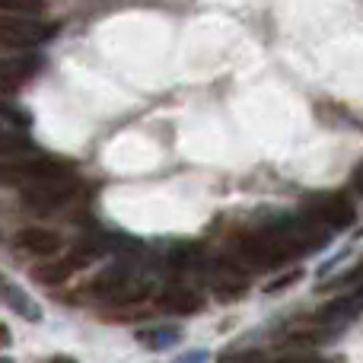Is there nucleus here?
Returning a JSON list of instances; mask_svg holds the SVG:
<instances>
[{
  "label": "nucleus",
  "mask_w": 363,
  "mask_h": 363,
  "mask_svg": "<svg viewBox=\"0 0 363 363\" xmlns=\"http://www.w3.org/2000/svg\"><path fill=\"white\" fill-rule=\"evenodd\" d=\"M57 35V23L26 16V13H0V51H29Z\"/></svg>",
  "instance_id": "f257e3e1"
},
{
  "label": "nucleus",
  "mask_w": 363,
  "mask_h": 363,
  "mask_svg": "<svg viewBox=\"0 0 363 363\" xmlns=\"http://www.w3.org/2000/svg\"><path fill=\"white\" fill-rule=\"evenodd\" d=\"M70 172V163L55 157H6L0 163V188H26L32 182H42L51 176Z\"/></svg>",
  "instance_id": "f03ea898"
},
{
  "label": "nucleus",
  "mask_w": 363,
  "mask_h": 363,
  "mask_svg": "<svg viewBox=\"0 0 363 363\" xmlns=\"http://www.w3.org/2000/svg\"><path fill=\"white\" fill-rule=\"evenodd\" d=\"M74 194H77V182L67 179V172H64V176H51V179H42V182L26 185L23 188V207L26 211H32V213L48 217V213L61 211Z\"/></svg>",
  "instance_id": "7ed1b4c3"
},
{
  "label": "nucleus",
  "mask_w": 363,
  "mask_h": 363,
  "mask_svg": "<svg viewBox=\"0 0 363 363\" xmlns=\"http://www.w3.org/2000/svg\"><path fill=\"white\" fill-rule=\"evenodd\" d=\"M239 249H242V255L249 258V262H255L258 268H268V264L274 268V264H281V262H287V258L296 255V249L274 230V226L264 233H249V236H242Z\"/></svg>",
  "instance_id": "20e7f679"
},
{
  "label": "nucleus",
  "mask_w": 363,
  "mask_h": 363,
  "mask_svg": "<svg viewBox=\"0 0 363 363\" xmlns=\"http://www.w3.org/2000/svg\"><path fill=\"white\" fill-rule=\"evenodd\" d=\"M306 213L313 220H319L322 226H328V230H345L354 220V207L345 194H322V198H313Z\"/></svg>",
  "instance_id": "39448f33"
},
{
  "label": "nucleus",
  "mask_w": 363,
  "mask_h": 363,
  "mask_svg": "<svg viewBox=\"0 0 363 363\" xmlns=\"http://www.w3.org/2000/svg\"><path fill=\"white\" fill-rule=\"evenodd\" d=\"M99 255V249H77L74 255L61 258V262H51V264H42V268L32 271V277H35L38 284H48V287H57V284H64L70 274H77L80 268H86L93 258Z\"/></svg>",
  "instance_id": "423d86ee"
},
{
  "label": "nucleus",
  "mask_w": 363,
  "mask_h": 363,
  "mask_svg": "<svg viewBox=\"0 0 363 363\" xmlns=\"http://www.w3.org/2000/svg\"><path fill=\"white\" fill-rule=\"evenodd\" d=\"M16 245L26 252V255L35 258H51L61 252L64 239L57 236L55 230H42V226H26V230L16 233Z\"/></svg>",
  "instance_id": "0eeeda50"
},
{
  "label": "nucleus",
  "mask_w": 363,
  "mask_h": 363,
  "mask_svg": "<svg viewBox=\"0 0 363 363\" xmlns=\"http://www.w3.org/2000/svg\"><path fill=\"white\" fill-rule=\"evenodd\" d=\"M157 303L163 313H172V315H194L204 309V296H201L194 287H182V284L166 287Z\"/></svg>",
  "instance_id": "6e6552de"
},
{
  "label": "nucleus",
  "mask_w": 363,
  "mask_h": 363,
  "mask_svg": "<svg viewBox=\"0 0 363 363\" xmlns=\"http://www.w3.org/2000/svg\"><path fill=\"white\" fill-rule=\"evenodd\" d=\"M38 55H4L0 57V89H16L38 70Z\"/></svg>",
  "instance_id": "1a4fd4ad"
},
{
  "label": "nucleus",
  "mask_w": 363,
  "mask_h": 363,
  "mask_svg": "<svg viewBox=\"0 0 363 363\" xmlns=\"http://www.w3.org/2000/svg\"><path fill=\"white\" fill-rule=\"evenodd\" d=\"M125 281H128V268H118V264H115V268H106V271H102V274L96 277V281L89 284L86 290H89L93 296H112Z\"/></svg>",
  "instance_id": "9d476101"
},
{
  "label": "nucleus",
  "mask_w": 363,
  "mask_h": 363,
  "mask_svg": "<svg viewBox=\"0 0 363 363\" xmlns=\"http://www.w3.org/2000/svg\"><path fill=\"white\" fill-rule=\"evenodd\" d=\"M0 290H4V300L10 303V306L16 309V313L23 315V319H29V322H38V319H42V309H38L35 303H32L29 296H26L19 287H10V284H0Z\"/></svg>",
  "instance_id": "9b49d317"
},
{
  "label": "nucleus",
  "mask_w": 363,
  "mask_h": 363,
  "mask_svg": "<svg viewBox=\"0 0 363 363\" xmlns=\"http://www.w3.org/2000/svg\"><path fill=\"white\" fill-rule=\"evenodd\" d=\"M0 115H4L6 121H10V125H16V128H29L32 125V115L26 112L23 106H16V102H10V99H4V96H0Z\"/></svg>",
  "instance_id": "f8f14e48"
},
{
  "label": "nucleus",
  "mask_w": 363,
  "mask_h": 363,
  "mask_svg": "<svg viewBox=\"0 0 363 363\" xmlns=\"http://www.w3.org/2000/svg\"><path fill=\"white\" fill-rule=\"evenodd\" d=\"M0 10L6 13H26V16H38L45 10V0H0Z\"/></svg>",
  "instance_id": "ddd939ff"
},
{
  "label": "nucleus",
  "mask_w": 363,
  "mask_h": 363,
  "mask_svg": "<svg viewBox=\"0 0 363 363\" xmlns=\"http://www.w3.org/2000/svg\"><path fill=\"white\" fill-rule=\"evenodd\" d=\"M138 338H140V345L166 347V345H172V338H179V332L176 328H157V332H140Z\"/></svg>",
  "instance_id": "4468645a"
},
{
  "label": "nucleus",
  "mask_w": 363,
  "mask_h": 363,
  "mask_svg": "<svg viewBox=\"0 0 363 363\" xmlns=\"http://www.w3.org/2000/svg\"><path fill=\"white\" fill-rule=\"evenodd\" d=\"M300 277H303V271H290V274H284L281 281H271L264 290H268V294H277V290H284V287H287V284H296V281H300Z\"/></svg>",
  "instance_id": "2eb2a0df"
},
{
  "label": "nucleus",
  "mask_w": 363,
  "mask_h": 363,
  "mask_svg": "<svg viewBox=\"0 0 363 363\" xmlns=\"http://www.w3.org/2000/svg\"><path fill=\"white\" fill-rule=\"evenodd\" d=\"M6 345H10V328L0 325V347H6Z\"/></svg>",
  "instance_id": "dca6fc26"
},
{
  "label": "nucleus",
  "mask_w": 363,
  "mask_h": 363,
  "mask_svg": "<svg viewBox=\"0 0 363 363\" xmlns=\"http://www.w3.org/2000/svg\"><path fill=\"white\" fill-rule=\"evenodd\" d=\"M354 188H357V191L363 194V166H360L357 172H354Z\"/></svg>",
  "instance_id": "f3484780"
},
{
  "label": "nucleus",
  "mask_w": 363,
  "mask_h": 363,
  "mask_svg": "<svg viewBox=\"0 0 363 363\" xmlns=\"http://www.w3.org/2000/svg\"><path fill=\"white\" fill-rule=\"evenodd\" d=\"M360 274H363V268H360V271H357V274H354V277H360Z\"/></svg>",
  "instance_id": "a211bd4d"
}]
</instances>
